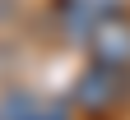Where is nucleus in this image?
I'll list each match as a JSON object with an SVG mask.
<instances>
[{
	"label": "nucleus",
	"mask_w": 130,
	"mask_h": 120,
	"mask_svg": "<svg viewBox=\"0 0 130 120\" xmlns=\"http://www.w3.org/2000/svg\"><path fill=\"white\" fill-rule=\"evenodd\" d=\"M121 97H125V69H111L102 60H93L88 69L79 74L74 92H70V102L84 106V111H111Z\"/></svg>",
	"instance_id": "nucleus-1"
},
{
	"label": "nucleus",
	"mask_w": 130,
	"mask_h": 120,
	"mask_svg": "<svg viewBox=\"0 0 130 120\" xmlns=\"http://www.w3.org/2000/svg\"><path fill=\"white\" fill-rule=\"evenodd\" d=\"M88 51L93 60L111 65V69H130V19H121V14L98 19V28L88 32Z\"/></svg>",
	"instance_id": "nucleus-2"
},
{
	"label": "nucleus",
	"mask_w": 130,
	"mask_h": 120,
	"mask_svg": "<svg viewBox=\"0 0 130 120\" xmlns=\"http://www.w3.org/2000/svg\"><path fill=\"white\" fill-rule=\"evenodd\" d=\"M5 9H9V0H0V14H5Z\"/></svg>",
	"instance_id": "nucleus-4"
},
{
	"label": "nucleus",
	"mask_w": 130,
	"mask_h": 120,
	"mask_svg": "<svg viewBox=\"0 0 130 120\" xmlns=\"http://www.w3.org/2000/svg\"><path fill=\"white\" fill-rule=\"evenodd\" d=\"M0 120H70V102L32 97V92H9L0 102Z\"/></svg>",
	"instance_id": "nucleus-3"
}]
</instances>
